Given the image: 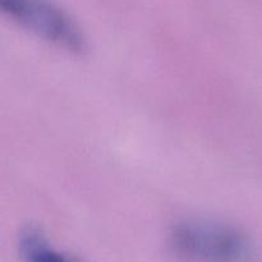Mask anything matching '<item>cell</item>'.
Listing matches in <instances>:
<instances>
[{"label":"cell","mask_w":262,"mask_h":262,"mask_svg":"<svg viewBox=\"0 0 262 262\" xmlns=\"http://www.w3.org/2000/svg\"><path fill=\"white\" fill-rule=\"evenodd\" d=\"M169 247L179 262H253L248 235L233 224L214 219H186L169 234Z\"/></svg>","instance_id":"cell-1"},{"label":"cell","mask_w":262,"mask_h":262,"mask_svg":"<svg viewBox=\"0 0 262 262\" xmlns=\"http://www.w3.org/2000/svg\"><path fill=\"white\" fill-rule=\"evenodd\" d=\"M0 9L15 25L61 50L81 54L86 49L79 26L54 0H0Z\"/></svg>","instance_id":"cell-2"},{"label":"cell","mask_w":262,"mask_h":262,"mask_svg":"<svg viewBox=\"0 0 262 262\" xmlns=\"http://www.w3.org/2000/svg\"><path fill=\"white\" fill-rule=\"evenodd\" d=\"M18 253L23 262H81L58 250L37 225H26L18 234Z\"/></svg>","instance_id":"cell-3"}]
</instances>
